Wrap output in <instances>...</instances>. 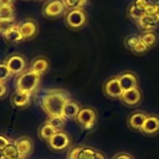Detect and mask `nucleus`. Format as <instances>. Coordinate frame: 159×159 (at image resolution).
Returning a JSON list of instances; mask_svg holds the SVG:
<instances>
[{"label":"nucleus","mask_w":159,"mask_h":159,"mask_svg":"<svg viewBox=\"0 0 159 159\" xmlns=\"http://www.w3.org/2000/svg\"><path fill=\"white\" fill-rule=\"evenodd\" d=\"M69 99L68 94L63 90H49L42 97L40 104L48 116H62L64 106Z\"/></svg>","instance_id":"f257e3e1"},{"label":"nucleus","mask_w":159,"mask_h":159,"mask_svg":"<svg viewBox=\"0 0 159 159\" xmlns=\"http://www.w3.org/2000/svg\"><path fill=\"white\" fill-rule=\"evenodd\" d=\"M42 76L27 69L16 79V91L23 92L28 95L34 94L40 85Z\"/></svg>","instance_id":"f03ea898"},{"label":"nucleus","mask_w":159,"mask_h":159,"mask_svg":"<svg viewBox=\"0 0 159 159\" xmlns=\"http://www.w3.org/2000/svg\"><path fill=\"white\" fill-rule=\"evenodd\" d=\"M88 16L84 9L67 11L65 14L66 25L71 30H79L87 24Z\"/></svg>","instance_id":"7ed1b4c3"},{"label":"nucleus","mask_w":159,"mask_h":159,"mask_svg":"<svg viewBox=\"0 0 159 159\" xmlns=\"http://www.w3.org/2000/svg\"><path fill=\"white\" fill-rule=\"evenodd\" d=\"M4 62L12 76L18 77L28 68V63L25 56L18 52L9 55Z\"/></svg>","instance_id":"20e7f679"},{"label":"nucleus","mask_w":159,"mask_h":159,"mask_svg":"<svg viewBox=\"0 0 159 159\" xmlns=\"http://www.w3.org/2000/svg\"><path fill=\"white\" fill-rule=\"evenodd\" d=\"M42 15L50 20H54L65 15L67 11L63 0H48L42 7Z\"/></svg>","instance_id":"39448f33"},{"label":"nucleus","mask_w":159,"mask_h":159,"mask_svg":"<svg viewBox=\"0 0 159 159\" xmlns=\"http://www.w3.org/2000/svg\"><path fill=\"white\" fill-rule=\"evenodd\" d=\"M97 112L91 107L82 108L76 117L78 124L84 129H92L97 122Z\"/></svg>","instance_id":"423d86ee"},{"label":"nucleus","mask_w":159,"mask_h":159,"mask_svg":"<svg viewBox=\"0 0 159 159\" xmlns=\"http://www.w3.org/2000/svg\"><path fill=\"white\" fill-rule=\"evenodd\" d=\"M47 142L51 150L61 152L69 147V145L71 144V139L69 135L65 131H58Z\"/></svg>","instance_id":"0eeeda50"},{"label":"nucleus","mask_w":159,"mask_h":159,"mask_svg":"<svg viewBox=\"0 0 159 159\" xmlns=\"http://www.w3.org/2000/svg\"><path fill=\"white\" fill-rule=\"evenodd\" d=\"M17 25L25 40H30L37 37L39 33V25L34 19L26 18Z\"/></svg>","instance_id":"6e6552de"},{"label":"nucleus","mask_w":159,"mask_h":159,"mask_svg":"<svg viewBox=\"0 0 159 159\" xmlns=\"http://www.w3.org/2000/svg\"><path fill=\"white\" fill-rule=\"evenodd\" d=\"M14 145L18 151L19 155L27 158L31 155L34 150V142L33 139L27 136H22L14 140Z\"/></svg>","instance_id":"1a4fd4ad"},{"label":"nucleus","mask_w":159,"mask_h":159,"mask_svg":"<svg viewBox=\"0 0 159 159\" xmlns=\"http://www.w3.org/2000/svg\"><path fill=\"white\" fill-rule=\"evenodd\" d=\"M137 25L142 32L154 31L159 25V16L157 14L145 13L137 22Z\"/></svg>","instance_id":"9d476101"},{"label":"nucleus","mask_w":159,"mask_h":159,"mask_svg":"<svg viewBox=\"0 0 159 159\" xmlns=\"http://www.w3.org/2000/svg\"><path fill=\"white\" fill-rule=\"evenodd\" d=\"M149 5L145 0H134L128 8V17L136 23L146 13Z\"/></svg>","instance_id":"9b49d317"},{"label":"nucleus","mask_w":159,"mask_h":159,"mask_svg":"<svg viewBox=\"0 0 159 159\" xmlns=\"http://www.w3.org/2000/svg\"><path fill=\"white\" fill-rule=\"evenodd\" d=\"M103 89L105 95L111 98H120L124 92L118 77H113L108 80L104 84Z\"/></svg>","instance_id":"f8f14e48"},{"label":"nucleus","mask_w":159,"mask_h":159,"mask_svg":"<svg viewBox=\"0 0 159 159\" xmlns=\"http://www.w3.org/2000/svg\"><path fill=\"white\" fill-rule=\"evenodd\" d=\"M50 66H51V63L47 57L38 56L32 60V62L29 65L28 69L40 76H43L50 69Z\"/></svg>","instance_id":"ddd939ff"},{"label":"nucleus","mask_w":159,"mask_h":159,"mask_svg":"<svg viewBox=\"0 0 159 159\" xmlns=\"http://www.w3.org/2000/svg\"><path fill=\"white\" fill-rule=\"evenodd\" d=\"M141 98L142 95L140 90L138 87H136L130 90L124 91L120 98L127 106H137L141 101Z\"/></svg>","instance_id":"4468645a"},{"label":"nucleus","mask_w":159,"mask_h":159,"mask_svg":"<svg viewBox=\"0 0 159 159\" xmlns=\"http://www.w3.org/2000/svg\"><path fill=\"white\" fill-rule=\"evenodd\" d=\"M140 131L145 135H155L159 132V117L155 115L147 116Z\"/></svg>","instance_id":"2eb2a0df"},{"label":"nucleus","mask_w":159,"mask_h":159,"mask_svg":"<svg viewBox=\"0 0 159 159\" xmlns=\"http://www.w3.org/2000/svg\"><path fill=\"white\" fill-rule=\"evenodd\" d=\"M118 79H119V82H120L123 91H126V90H130V89L138 87L137 77L132 72H129V71L125 72L121 74L120 76H118Z\"/></svg>","instance_id":"dca6fc26"},{"label":"nucleus","mask_w":159,"mask_h":159,"mask_svg":"<svg viewBox=\"0 0 159 159\" xmlns=\"http://www.w3.org/2000/svg\"><path fill=\"white\" fill-rule=\"evenodd\" d=\"M81 109L82 108H81V106H80V104L78 102L69 99L66 103V105L64 106L62 116L65 119H76V117L79 114Z\"/></svg>","instance_id":"f3484780"},{"label":"nucleus","mask_w":159,"mask_h":159,"mask_svg":"<svg viewBox=\"0 0 159 159\" xmlns=\"http://www.w3.org/2000/svg\"><path fill=\"white\" fill-rule=\"evenodd\" d=\"M31 99V95L16 91L11 97V104L15 108L23 109L29 105Z\"/></svg>","instance_id":"a211bd4d"},{"label":"nucleus","mask_w":159,"mask_h":159,"mask_svg":"<svg viewBox=\"0 0 159 159\" xmlns=\"http://www.w3.org/2000/svg\"><path fill=\"white\" fill-rule=\"evenodd\" d=\"M147 116L148 115H146L144 112H140V111L133 112L128 117V125L130 126V128L134 130H140Z\"/></svg>","instance_id":"6ab92c4d"},{"label":"nucleus","mask_w":159,"mask_h":159,"mask_svg":"<svg viewBox=\"0 0 159 159\" xmlns=\"http://www.w3.org/2000/svg\"><path fill=\"white\" fill-rule=\"evenodd\" d=\"M3 38L6 40V42L9 44H19V43L25 41L24 38L18 28V25H16L11 30H9L7 33H5L3 35Z\"/></svg>","instance_id":"aec40b11"},{"label":"nucleus","mask_w":159,"mask_h":159,"mask_svg":"<svg viewBox=\"0 0 159 159\" xmlns=\"http://www.w3.org/2000/svg\"><path fill=\"white\" fill-rule=\"evenodd\" d=\"M79 159H106V158L102 152L93 148L83 146V149L79 154Z\"/></svg>","instance_id":"412c9836"},{"label":"nucleus","mask_w":159,"mask_h":159,"mask_svg":"<svg viewBox=\"0 0 159 159\" xmlns=\"http://www.w3.org/2000/svg\"><path fill=\"white\" fill-rule=\"evenodd\" d=\"M139 39L149 49L153 48L157 44V42H158V36H157V34L154 31L143 32L139 36Z\"/></svg>","instance_id":"4be33fe9"},{"label":"nucleus","mask_w":159,"mask_h":159,"mask_svg":"<svg viewBox=\"0 0 159 159\" xmlns=\"http://www.w3.org/2000/svg\"><path fill=\"white\" fill-rule=\"evenodd\" d=\"M57 131L48 123H44L43 125H40V127L39 128V137L40 138V139L48 141Z\"/></svg>","instance_id":"5701e85b"},{"label":"nucleus","mask_w":159,"mask_h":159,"mask_svg":"<svg viewBox=\"0 0 159 159\" xmlns=\"http://www.w3.org/2000/svg\"><path fill=\"white\" fill-rule=\"evenodd\" d=\"M66 120L63 116H48L46 123L51 125L57 132L63 131L66 125Z\"/></svg>","instance_id":"b1692460"},{"label":"nucleus","mask_w":159,"mask_h":159,"mask_svg":"<svg viewBox=\"0 0 159 159\" xmlns=\"http://www.w3.org/2000/svg\"><path fill=\"white\" fill-rule=\"evenodd\" d=\"M0 20H15L14 6H0Z\"/></svg>","instance_id":"393cba45"},{"label":"nucleus","mask_w":159,"mask_h":159,"mask_svg":"<svg viewBox=\"0 0 159 159\" xmlns=\"http://www.w3.org/2000/svg\"><path fill=\"white\" fill-rule=\"evenodd\" d=\"M67 11L83 9L88 2V0H63Z\"/></svg>","instance_id":"a878e982"},{"label":"nucleus","mask_w":159,"mask_h":159,"mask_svg":"<svg viewBox=\"0 0 159 159\" xmlns=\"http://www.w3.org/2000/svg\"><path fill=\"white\" fill-rule=\"evenodd\" d=\"M2 151H3V154H4L5 159H13V158H15L16 156L19 155L18 151H17L16 146L14 145V143L9 144Z\"/></svg>","instance_id":"bb28decb"},{"label":"nucleus","mask_w":159,"mask_h":159,"mask_svg":"<svg viewBox=\"0 0 159 159\" xmlns=\"http://www.w3.org/2000/svg\"><path fill=\"white\" fill-rule=\"evenodd\" d=\"M15 20H0V35H4L16 25Z\"/></svg>","instance_id":"cd10ccee"},{"label":"nucleus","mask_w":159,"mask_h":159,"mask_svg":"<svg viewBox=\"0 0 159 159\" xmlns=\"http://www.w3.org/2000/svg\"><path fill=\"white\" fill-rule=\"evenodd\" d=\"M12 75L11 74L8 66H6L5 62H0V82L1 83H6L8 80L11 77Z\"/></svg>","instance_id":"c85d7f7f"},{"label":"nucleus","mask_w":159,"mask_h":159,"mask_svg":"<svg viewBox=\"0 0 159 159\" xmlns=\"http://www.w3.org/2000/svg\"><path fill=\"white\" fill-rule=\"evenodd\" d=\"M140 40L139 36L137 35H130L128 37H126V39H125V45L127 49H129L130 51L136 46V44Z\"/></svg>","instance_id":"c756f323"},{"label":"nucleus","mask_w":159,"mask_h":159,"mask_svg":"<svg viewBox=\"0 0 159 159\" xmlns=\"http://www.w3.org/2000/svg\"><path fill=\"white\" fill-rule=\"evenodd\" d=\"M149 50H150V49H149L141 40H139V41L136 44V46L131 50V52H134L135 54L140 55V54H144V53L147 52Z\"/></svg>","instance_id":"7c9ffc66"},{"label":"nucleus","mask_w":159,"mask_h":159,"mask_svg":"<svg viewBox=\"0 0 159 159\" xmlns=\"http://www.w3.org/2000/svg\"><path fill=\"white\" fill-rule=\"evenodd\" d=\"M83 149V146H76L70 149L67 154V159H79V154Z\"/></svg>","instance_id":"2f4dec72"},{"label":"nucleus","mask_w":159,"mask_h":159,"mask_svg":"<svg viewBox=\"0 0 159 159\" xmlns=\"http://www.w3.org/2000/svg\"><path fill=\"white\" fill-rule=\"evenodd\" d=\"M11 140L4 135L2 134H0V149L3 150L5 147H7L9 144H11Z\"/></svg>","instance_id":"473e14b6"},{"label":"nucleus","mask_w":159,"mask_h":159,"mask_svg":"<svg viewBox=\"0 0 159 159\" xmlns=\"http://www.w3.org/2000/svg\"><path fill=\"white\" fill-rule=\"evenodd\" d=\"M8 94V87L6 83H1L0 82V99L4 98Z\"/></svg>","instance_id":"72a5a7b5"},{"label":"nucleus","mask_w":159,"mask_h":159,"mask_svg":"<svg viewBox=\"0 0 159 159\" xmlns=\"http://www.w3.org/2000/svg\"><path fill=\"white\" fill-rule=\"evenodd\" d=\"M16 0H0V6H13Z\"/></svg>","instance_id":"f704fd0d"},{"label":"nucleus","mask_w":159,"mask_h":159,"mask_svg":"<svg viewBox=\"0 0 159 159\" xmlns=\"http://www.w3.org/2000/svg\"><path fill=\"white\" fill-rule=\"evenodd\" d=\"M112 159H133L131 155L127 154V153H119L117 155H115Z\"/></svg>","instance_id":"c9c22d12"},{"label":"nucleus","mask_w":159,"mask_h":159,"mask_svg":"<svg viewBox=\"0 0 159 159\" xmlns=\"http://www.w3.org/2000/svg\"><path fill=\"white\" fill-rule=\"evenodd\" d=\"M145 1L150 6H152V7H155V8H159V0H145Z\"/></svg>","instance_id":"e433bc0d"},{"label":"nucleus","mask_w":159,"mask_h":159,"mask_svg":"<svg viewBox=\"0 0 159 159\" xmlns=\"http://www.w3.org/2000/svg\"><path fill=\"white\" fill-rule=\"evenodd\" d=\"M0 159H5L4 158V154H3V151L0 149Z\"/></svg>","instance_id":"4c0bfd02"},{"label":"nucleus","mask_w":159,"mask_h":159,"mask_svg":"<svg viewBox=\"0 0 159 159\" xmlns=\"http://www.w3.org/2000/svg\"><path fill=\"white\" fill-rule=\"evenodd\" d=\"M13 159H26V158H25V157H23V156H21V155H18V156H16V157L13 158Z\"/></svg>","instance_id":"58836bf2"},{"label":"nucleus","mask_w":159,"mask_h":159,"mask_svg":"<svg viewBox=\"0 0 159 159\" xmlns=\"http://www.w3.org/2000/svg\"><path fill=\"white\" fill-rule=\"evenodd\" d=\"M157 15L159 16V8H158V10H157Z\"/></svg>","instance_id":"ea45409f"},{"label":"nucleus","mask_w":159,"mask_h":159,"mask_svg":"<svg viewBox=\"0 0 159 159\" xmlns=\"http://www.w3.org/2000/svg\"><path fill=\"white\" fill-rule=\"evenodd\" d=\"M39 1H40V0H39Z\"/></svg>","instance_id":"a19ab883"}]
</instances>
